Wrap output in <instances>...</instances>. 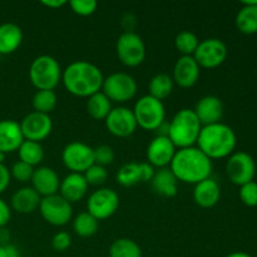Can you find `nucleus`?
Returning a JSON list of instances; mask_svg holds the SVG:
<instances>
[{
    "label": "nucleus",
    "mask_w": 257,
    "mask_h": 257,
    "mask_svg": "<svg viewBox=\"0 0 257 257\" xmlns=\"http://www.w3.org/2000/svg\"><path fill=\"white\" fill-rule=\"evenodd\" d=\"M103 73L99 68L87 60L70 63L62 73V82L70 94L88 98L102 90Z\"/></svg>",
    "instance_id": "1"
},
{
    "label": "nucleus",
    "mask_w": 257,
    "mask_h": 257,
    "mask_svg": "<svg viewBox=\"0 0 257 257\" xmlns=\"http://www.w3.org/2000/svg\"><path fill=\"white\" fill-rule=\"evenodd\" d=\"M170 170L178 180V182L197 185L211 177L212 161L197 147L177 150Z\"/></svg>",
    "instance_id": "2"
},
{
    "label": "nucleus",
    "mask_w": 257,
    "mask_h": 257,
    "mask_svg": "<svg viewBox=\"0 0 257 257\" xmlns=\"http://www.w3.org/2000/svg\"><path fill=\"white\" fill-rule=\"evenodd\" d=\"M236 145L235 131L222 122L203 125L197 140V148L211 161L228 158L235 152Z\"/></svg>",
    "instance_id": "3"
},
{
    "label": "nucleus",
    "mask_w": 257,
    "mask_h": 257,
    "mask_svg": "<svg viewBox=\"0 0 257 257\" xmlns=\"http://www.w3.org/2000/svg\"><path fill=\"white\" fill-rule=\"evenodd\" d=\"M201 130L202 124L193 109L183 108L168 122V138L177 150L195 147Z\"/></svg>",
    "instance_id": "4"
},
{
    "label": "nucleus",
    "mask_w": 257,
    "mask_h": 257,
    "mask_svg": "<svg viewBox=\"0 0 257 257\" xmlns=\"http://www.w3.org/2000/svg\"><path fill=\"white\" fill-rule=\"evenodd\" d=\"M62 68L52 55H39L29 68V79L37 90H54L62 82Z\"/></svg>",
    "instance_id": "5"
},
{
    "label": "nucleus",
    "mask_w": 257,
    "mask_h": 257,
    "mask_svg": "<svg viewBox=\"0 0 257 257\" xmlns=\"http://www.w3.org/2000/svg\"><path fill=\"white\" fill-rule=\"evenodd\" d=\"M132 110L137 125L145 131H156L166 122V108L163 102L148 94L141 97Z\"/></svg>",
    "instance_id": "6"
},
{
    "label": "nucleus",
    "mask_w": 257,
    "mask_h": 257,
    "mask_svg": "<svg viewBox=\"0 0 257 257\" xmlns=\"http://www.w3.org/2000/svg\"><path fill=\"white\" fill-rule=\"evenodd\" d=\"M115 52L119 62L128 68H136L146 59V44L135 32H123L115 43Z\"/></svg>",
    "instance_id": "7"
},
{
    "label": "nucleus",
    "mask_w": 257,
    "mask_h": 257,
    "mask_svg": "<svg viewBox=\"0 0 257 257\" xmlns=\"http://www.w3.org/2000/svg\"><path fill=\"white\" fill-rule=\"evenodd\" d=\"M102 92L110 102L125 103L137 94V82L128 73L115 72L104 78Z\"/></svg>",
    "instance_id": "8"
},
{
    "label": "nucleus",
    "mask_w": 257,
    "mask_h": 257,
    "mask_svg": "<svg viewBox=\"0 0 257 257\" xmlns=\"http://www.w3.org/2000/svg\"><path fill=\"white\" fill-rule=\"evenodd\" d=\"M225 170L228 180L240 187L253 181L256 176V163L250 153L237 151L227 158Z\"/></svg>",
    "instance_id": "9"
},
{
    "label": "nucleus",
    "mask_w": 257,
    "mask_h": 257,
    "mask_svg": "<svg viewBox=\"0 0 257 257\" xmlns=\"http://www.w3.org/2000/svg\"><path fill=\"white\" fill-rule=\"evenodd\" d=\"M38 210L45 222L55 226V227L67 225L72 220L73 216L72 203L65 201L59 193L48 196V197H42Z\"/></svg>",
    "instance_id": "10"
},
{
    "label": "nucleus",
    "mask_w": 257,
    "mask_h": 257,
    "mask_svg": "<svg viewBox=\"0 0 257 257\" xmlns=\"http://www.w3.org/2000/svg\"><path fill=\"white\" fill-rule=\"evenodd\" d=\"M63 165L73 173H84L94 165V148L85 143L74 141L68 143L62 152Z\"/></svg>",
    "instance_id": "11"
},
{
    "label": "nucleus",
    "mask_w": 257,
    "mask_h": 257,
    "mask_svg": "<svg viewBox=\"0 0 257 257\" xmlns=\"http://www.w3.org/2000/svg\"><path fill=\"white\" fill-rule=\"evenodd\" d=\"M227 54V47L222 40L218 38H208L201 40L192 57L195 58L200 68L215 69L225 63Z\"/></svg>",
    "instance_id": "12"
},
{
    "label": "nucleus",
    "mask_w": 257,
    "mask_h": 257,
    "mask_svg": "<svg viewBox=\"0 0 257 257\" xmlns=\"http://www.w3.org/2000/svg\"><path fill=\"white\" fill-rule=\"evenodd\" d=\"M119 196L112 188H99L88 197L87 211L98 221L107 220L117 212Z\"/></svg>",
    "instance_id": "13"
},
{
    "label": "nucleus",
    "mask_w": 257,
    "mask_h": 257,
    "mask_svg": "<svg viewBox=\"0 0 257 257\" xmlns=\"http://www.w3.org/2000/svg\"><path fill=\"white\" fill-rule=\"evenodd\" d=\"M19 124L24 140L38 143L49 137L53 131V120L50 115L34 110L28 113Z\"/></svg>",
    "instance_id": "14"
},
{
    "label": "nucleus",
    "mask_w": 257,
    "mask_h": 257,
    "mask_svg": "<svg viewBox=\"0 0 257 257\" xmlns=\"http://www.w3.org/2000/svg\"><path fill=\"white\" fill-rule=\"evenodd\" d=\"M104 122L108 132L118 138L130 137L138 127L133 110L127 107L112 108Z\"/></svg>",
    "instance_id": "15"
},
{
    "label": "nucleus",
    "mask_w": 257,
    "mask_h": 257,
    "mask_svg": "<svg viewBox=\"0 0 257 257\" xmlns=\"http://www.w3.org/2000/svg\"><path fill=\"white\" fill-rule=\"evenodd\" d=\"M177 148L168 137L156 136L147 147V160L155 168H167L175 157Z\"/></svg>",
    "instance_id": "16"
},
{
    "label": "nucleus",
    "mask_w": 257,
    "mask_h": 257,
    "mask_svg": "<svg viewBox=\"0 0 257 257\" xmlns=\"http://www.w3.org/2000/svg\"><path fill=\"white\" fill-rule=\"evenodd\" d=\"M201 68L190 55H181L173 67V83L181 88H192L200 79Z\"/></svg>",
    "instance_id": "17"
},
{
    "label": "nucleus",
    "mask_w": 257,
    "mask_h": 257,
    "mask_svg": "<svg viewBox=\"0 0 257 257\" xmlns=\"http://www.w3.org/2000/svg\"><path fill=\"white\" fill-rule=\"evenodd\" d=\"M223 110L225 107L222 100L216 95H205L196 103L193 108V112L197 115L202 127L220 123L223 117Z\"/></svg>",
    "instance_id": "18"
},
{
    "label": "nucleus",
    "mask_w": 257,
    "mask_h": 257,
    "mask_svg": "<svg viewBox=\"0 0 257 257\" xmlns=\"http://www.w3.org/2000/svg\"><path fill=\"white\" fill-rule=\"evenodd\" d=\"M32 187L38 192L40 197L57 195L59 192L60 178L53 168L42 166L34 170L32 177Z\"/></svg>",
    "instance_id": "19"
},
{
    "label": "nucleus",
    "mask_w": 257,
    "mask_h": 257,
    "mask_svg": "<svg viewBox=\"0 0 257 257\" xmlns=\"http://www.w3.org/2000/svg\"><path fill=\"white\" fill-rule=\"evenodd\" d=\"M88 187H89V185H88L82 173L70 172L69 175H67L60 181V187L58 193L69 203H75L85 197Z\"/></svg>",
    "instance_id": "20"
},
{
    "label": "nucleus",
    "mask_w": 257,
    "mask_h": 257,
    "mask_svg": "<svg viewBox=\"0 0 257 257\" xmlns=\"http://www.w3.org/2000/svg\"><path fill=\"white\" fill-rule=\"evenodd\" d=\"M24 142L20 124L17 120H0V152L8 155L19 150Z\"/></svg>",
    "instance_id": "21"
},
{
    "label": "nucleus",
    "mask_w": 257,
    "mask_h": 257,
    "mask_svg": "<svg viewBox=\"0 0 257 257\" xmlns=\"http://www.w3.org/2000/svg\"><path fill=\"white\" fill-rule=\"evenodd\" d=\"M42 197L32 186L22 187L13 193L10 198V208L22 215H29L39 208Z\"/></svg>",
    "instance_id": "22"
},
{
    "label": "nucleus",
    "mask_w": 257,
    "mask_h": 257,
    "mask_svg": "<svg viewBox=\"0 0 257 257\" xmlns=\"http://www.w3.org/2000/svg\"><path fill=\"white\" fill-rule=\"evenodd\" d=\"M221 198L220 185L212 178L202 181L195 185L193 188V201L202 208H211L218 203Z\"/></svg>",
    "instance_id": "23"
},
{
    "label": "nucleus",
    "mask_w": 257,
    "mask_h": 257,
    "mask_svg": "<svg viewBox=\"0 0 257 257\" xmlns=\"http://www.w3.org/2000/svg\"><path fill=\"white\" fill-rule=\"evenodd\" d=\"M22 28L15 23H4L0 25V55L17 52L23 43Z\"/></svg>",
    "instance_id": "24"
},
{
    "label": "nucleus",
    "mask_w": 257,
    "mask_h": 257,
    "mask_svg": "<svg viewBox=\"0 0 257 257\" xmlns=\"http://www.w3.org/2000/svg\"><path fill=\"white\" fill-rule=\"evenodd\" d=\"M242 7L236 15L235 24L240 33L252 35L257 33V0L241 3Z\"/></svg>",
    "instance_id": "25"
},
{
    "label": "nucleus",
    "mask_w": 257,
    "mask_h": 257,
    "mask_svg": "<svg viewBox=\"0 0 257 257\" xmlns=\"http://www.w3.org/2000/svg\"><path fill=\"white\" fill-rule=\"evenodd\" d=\"M151 185H152L153 191L163 197L171 198L177 195L178 180L168 167L156 171Z\"/></svg>",
    "instance_id": "26"
},
{
    "label": "nucleus",
    "mask_w": 257,
    "mask_h": 257,
    "mask_svg": "<svg viewBox=\"0 0 257 257\" xmlns=\"http://www.w3.org/2000/svg\"><path fill=\"white\" fill-rule=\"evenodd\" d=\"M87 112L94 120H104L112 110V102L100 90L87 98Z\"/></svg>",
    "instance_id": "27"
},
{
    "label": "nucleus",
    "mask_w": 257,
    "mask_h": 257,
    "mask_svg": "<svg viewBox=\"0 0 257 257\" xmlns=\"http://www.w3.org/2000/svg\"><path fill=\"white\" fill-rule=\"evenodd\" d=\"M173 87H175V83L171 75L166 73H158L155 77L151 78L150 84H148V90H150L148 95L158 100H163L170 97Z\"/></svg>",
    "instance_id": "28"
},
{
    "label": "nucleus",
    "mask_w": 257,
    "mask_h": 257,
    "mask_svg": "<svg viewBox=\"0 0 257 257\" xmlns=\"http://www.w3.org/2000/svg\"><path fill=\"white\" fill-rule=\"evenodd\" d=\"M98 227H99V221L93 217L88 211L78 213L73 220V231L79 237H90L97 232Z\"/></svg>",
    "instance_id": "29"
},
{
    "label": "nucleus",
    "mask_w": 257,
    "mask_h": 257,
    "mask_svg": "<svg viewBox=\"0 0 257 257\" xmlns=\"http://www.w3.org/2000/svg\"><path fill=\"white\" fill-rule=\"evenodd\" d=\"M18 155H19V161L28 163L32 167L40 165L42 161L44 160V150H43L42 145L38 142H33V141L24 140V142L18 150Z\"/></svg>",
    "instance_id": "30"
},
{
    "label": "nucleus",
    "mask_w": 257,
    "mask_h": 257,
    "mask_svg": "<svg viewBox=\"0 0 257 257\" xmlns=\"http://www.w3.org/2000/svg\"><path fill=\"white\" fill-rule=\"evenodd\" d=\"M109 257H142V250L140 245L131 238H117L110 245Z\"/></svg>",
    "instance_id": "31"
},
{
    "label": "nucleus",
    "mask_w": 257,
    "mask_h": 257,
    "mask_svg": "<svg viewBox=\"0 0 257 257\" xmlns=\"http://www.w3.org/2000/svg\"><path fill=\"white\" fill-rule=\"evenodd\" d=\"M58 97L54 90H37L33 95L32 104L34 112L49 114L57 107Z\"/></svg>",
    "instance_id": "32"
},
{
    "label": "nucleus",
    "mask_w": 257,
    "mask_h": 257,
    "mask_svg": "<svg viewBox=\"0 0 257 257\" xmlns=\"http://www.w3.org/2000/svg\"><path fill=\"white\" fill-rule=\"evenodd\" d=\"M117 182L123 187H132L141 182L140 163L128 162L123 165L117 172Z\"/></svg>",
    "instance_id": "33"
},
{
    "label": "nucleus",
    "mask_w": 257,
    "mask_h": 257,
    "mask_svg": "<svg viewBox=\"0 0 257 257\" xmlns=\"http://www.w3.org/2000/svg\"><path fill=\"white\" fill-rule=\"evenodd\" d=\"M200 40L195 33L190 30H183L178 33L175 38V47L182 55H190L192 57L197 49Z\"/></svg>",
    "instance_id": "34"
},
{
    "label": "nucleus",
    "mask_w": 257,
    "mask_h": 257,
    "mask_svg": "<svg viewBox=\"0 0 257 257\" xmlns=\"http://www.w3.org/2000/svg\"><path fill=\"white\" fill-rule=\"evenodd\" d=\"M85 181L88 182V185L92 186H102L104 185L105 181L108 178V171L105 167H102L99 165H93L83 173Z\"/></svg>",
    "instance_id": "35"
},
{
    "label": "nucleus",
    "mask_w": 257,
    "mask_h": 257,
    "mask_svg": "<svg viewBox=\"0 0 257 257\" xmlns=\"http://www.w3.org/2000/svg\"><path fill=\"white\" fill-rule=\"evenodd\" d=\"M34 167L29 166L28 163L22 162V161H17L14 165L10 168V176L18 182L27 183L32 181L33 173H34Z\"/></svg>",
    "instance_id": "36"
},
{
    "label": "nucleus",
    "mask_w": 257,
    "mask_h": 257,
    "mask_svg": "<svg viewBox=\"0 0 257 257\" xmlns=\"http://www.w3.org/2000/svg\"><path fill=\"white\" fill-rule=\"evenodd\" d=\"M241 202L247 207H256L257 206V182L251 181V182L245 183L240 186L238 191Z\"/></svg>",
    "instance_id": "37"
},
{
    "label": "nucleus",
    "mask_w": 257,
    "mask_h": 257,
    "mask_svg": "<svg viewBox=\"0 0 257 257\" xmlns=\"http://www.w3.org/2000/svg\"><path fill=\"white\" fill-rule=\"evenodd\" d=\"M68 4L73 13L80 15V17H89V15L94 14L98 7L95 0H72Z\"/></svg>",
    "instance_id": "38"
},
{
    "label": "nucleus",
    "mask_w": 257,
    "mask_h": 257,
    "mask_svg": "<svg viewBox=\"0 0 257 257\" xmlns=\"http://www.w3.org/2000/svg\"><path fill=\"white\" fill-rule=\"evenodd\" d=\"M114 161V151L109 146L102 145L99 147L94 148V163L102 167L112 165Z\"/></svg>",
    "instance_id": "39"
},
{
    "label": "nucleus",
    "mask_w": 257,
    "mask_h": 257,
    "mask_svg": "<svg viewBox=\"0 0 257 257\" xmlns=\"http://www.w3.org/2000/svg\"><path fill=\"white\" fill-rule=\"evenodd\" d=\"M70 245H72V237L65 231H60V232H57L53 236L52 247L57 252H64L70 247Z\"/></svg>",
    "instance_id": "40"
},
{
    "label": "nucleus",
    "mask_w": 257,
    "mask_h": 257,
    "mask_svg": "<svg viewBox=\"0 0 257 257\" xmlns=\"http://www.w3.org/2000/svg\"><path fill=\"white\" fill-rule=\"evenodd\" d=\"M140 172H141V182H151L155 176L156 170L152 165L148 162L140 163Z\"/></svg>",
    "instance_id": "41"
},
{
    "label": "nucleus",
    "mask_w": 257,
    "mask_h": 257,
    "mask_svg": "<svg viewBox=\"0 0 257 257\" xmlns=\"http://www.w3.org/2000/svg\"><path fill=\"white\" fill-rule=\"evenodd\" d=\"M10 217H12V208L3 198H0V227H5L9 223Z\"/></svg>",
    "instance_id": "42"
},
{
    "label": "nucleus",
    "mask_w": 257,
    "mask_h": 257,
    "mask_svg": "<svg viewBox=\"0 0 257 257\" xmlns=\"http://www.w3.org/2000/svg\"><path fill=\"white\" fill-rule=\"evenodd\" d=\"M10 180V170L5 165H0V195L9 187Z\"/></svg>",
    "instance_id": "43"
},
{
    "label": "nucleus",
    "mask_w": 257,
    "mask_h": 257,
    "mask_svg": "<svg viewBox=\"0 0 257 257\" xmlns=\"http://www.w3.org/2000/svg\"><path fill=\"white\" fill-rule=\"evenodd\" d=\"M42 4L44 5V7L49 8V9H59V8L64 7L65 4H68L67 2H64V0H43Z\"/></svg>",
    "instance_id": "44"
},
{
    "label": "nucleus",
    "mask_w": 257,
    "mask_h": 257,
    "mask_svg": "<svg viewBox=\"0 0 257 257\" xmlns=\"http://www.w3.org/2000/svg\"><path fill=\"white\" fill-rule=\"evenodd\" d=\"M10 232L7 227H0V246L9 245Z\"/></svg>",
    "instance_id": "45"
},
{
    "label": "nucleus",
    "mask_w": 257,
    "mask_h": 257,
    "mask_svg": "<svg viewBox=\"0 0 257 257\" xmlns=\"http://www.w3.org/2000/svg\"><path fill=\"white\" fill-rule=\"evenodd\" d=\"M5 251H7V257H20L19 250L14 245H12V243L5 246Z\"/></svg>",
    "instance_id": "46"
},
{
    "label": "nucleus",
    "mask_w": 257,
    "mask_h": 257,
    "mask_svg": "<svg viewBox=\"0 0 257 257\" xmlns=\"http://www.w3.org/2000/svg\"><path fill=\"white\" fill-rule=\"evenodd\" d=\"M226 257H252V256L248 255V253L246 252H242V251H236V252L230 253V255H227Z\"/></svg>",
    "instance_id": "47"
},
{
    "label": "nucleus",
    "mask_w": 257,
    "mask_h": 257,
    "mask_svg": "<svg viewBox=\"0 0 257 257\" xmlns=\"http://www.w3.org/2000/svg\"><path fill=\"white\" fill-rule=\"evenodd\" d=\"M0 257H7V251H5V246H0Z\"/></svg>",
    "instance_id": "48"
},
{
    "label": "nucleus",
    "mask_w": 257,
    "mask_h": 257,
    "mask_svg": "<svg viewBox=\"0 0 257 257\" xmlns=\"http://www.w3.org/2000/svg\"><path fill=\"white\" fill-rule=\"evenodd\" d=\"M5 156H7V155H4V153H2V152H0V165H4Z\"/></svg>",
    "instance_id": "49"
}]
</instances>
